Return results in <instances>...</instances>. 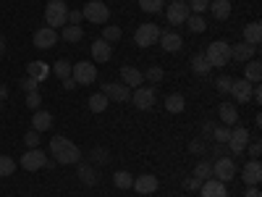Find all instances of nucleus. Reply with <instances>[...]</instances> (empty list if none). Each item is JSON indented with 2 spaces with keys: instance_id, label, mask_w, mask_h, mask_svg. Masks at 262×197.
I'll return each instance as SVG.
<instances>
[{
  "instance_id": "nucleus-3",
  "label": "nucleus",
  "mask_w": 262,
  "mask_h": 197,
  "mask_svg": "<svg viewBox=\"0 0 262 197\" xmlns=\"http://www.w3.org/2000/svg\"><path fill=\"white\" fill-rule=\"evenodd\" d=\"M205 55H207L212 69H226V63L231 61V45L223 42V40H215V42H210V48H207Z\"/></svg>"
},
{
  "instance_id": "nucleus-14",
  "label": "nucleus",
  "mask_w": 262,
  "mask_h": 197,
  "mask_svg": "<svg viewBox=\"0 0 262 197\" xmlns=\"http://www.w3.org/2000/svg\"><path fill=\"white\" fill-rule=\"evenodd\" d=\"M228 92H231L233 100H238V103H249V100H252V82H247L244 76H242V79H233Z\"/></svg>"
},
{
  "instance_id": "nucleus-12",
  "label": "nucleus",
  "mask_w": 262,
  "mask_h": 197,
  "mask_svg": "<svg viewBox=\"0 0 262 197\" xmlns=\"http://www.w3.org/2000/svg\"><path fill=\"white\" fill-rule=\"evenodd\" d=\"M155 100H158V95L152 87H137V90L131 92V103H134L139 111H149V108L155 105Z\"/></svg>"
},
{
  "instance_id": "nucleus-13",
  "label": "nucleus",
  "mask_w": 262,
  "mask_h": 197,
  "mask_svg": "<svg viewBox=\"0 0 262 197\" xmlns=\"http://www.w3.org/2000/svg\"><path fill=\"white\" fill-rule=\"evenodd\" d=\"M34 48L37 50H50L55 42H58V32L55 29H50V27H42V29H37L34 32Z\"/></svg>"
},
{
  "instance_id": "nucleus-43",
  "label": "nucleus",
  "mask_w": 262,
  "mask_h": 197,
  "mask_svg": "<svg viewBox=\"0 0 262 197\" xmlns=\"http://www.w3.org/2000/svg\"><path fill=\"white\" fill-rule=\"evenodd\" d=\"M207 6H210V0H189L191 13H205V11H207Z\"/></svg>"
},
{
  "instance_id": "nucleus-33",
  "label": "nucleus",
  "mask_w": 262,
  "mask_h": 197,
  "mask_svg": "<svg viewBox=\"0 0 262 197\" xmlns=\"http://www.w3.org/2000/svg\"><path fill=\"white\" fill-rule=\"evenodd\" d=\"M113 184L118 189H131V184H134V176H131L128 171H116L113 173Z\"/></svg>"
},
{
  "instance_id": "nucleus-32",
  "label": "nucleus",
  "mask_w": 262,
  "mask_h": 197,
  "mask_svg": "<svg viewBox=\"0 0 262 197\" xmlns=\"http://www.w3.org/2000/svg\"><path fill=\"white\" fill-rule=\"evenodd\" d=\"M60 37H63L66 42H79V40L84 37V32H81V27H74V24H66V27L60 29Z\"/></svg>"
},
{
  "instance_id": "nucleus-41",
  "label": "nucleus",
  "mask_w": 262,
  "mask_h": 197,
  "mask_svg": "<svg viewBox=\"0 0 262 197\" xmlns=\"http://www.w3.org/2000/svg\"><path fill=\"white\" fill-rule=\"evenodd\" d=\"M102 40L111 42V45H113V42H118V40H121V27H113V24L105 27V29H102Z\"/></svg>"
},
{
  "instance_id": "nucleus-8",
  "label": "nucleus",
  "mask_w": 262,
  "mask_h": 197,
  "mask_svg": "<svg viewBox=\"0 0 262 197\" xmlns=\"http://www.w3.org/2000/svg\"><path fill=\"white\" fill-rule=\"evenodd\" d=\"M100 92L107 100H118V103H128L131 100V87H126L123 82H105L100 87Z\"/></svg>"
},
{
  "instance_id": "nucleus-51",
  "label": "nucleus",
  "mask_w": 262,
  "mask_h": 197,
  "mask_svg": "<svg viewBox=\"0 0 262 197\" xmlns=\"http://www.w3.org/2000/svg\"><path fill=\"white\" fill-rule=\"evenodd\" d=\"M189 150L194 152V155H196V152H202L205 150V142L202 140H191V145H189Z\"/></svg>"
},
{
  "instance_id": "nucleus-34",
  "label": "nucleus",
  "mask_w": 262,
  "mask_h": 197,
  "mask_svg": "<svg viewBox=\"0 0 262 197\" xmlns=\"http://www.w3.org/2000/svg\"><path fill=\"white\" fill-rule=\"evenodd\" d=\"M107 103H111V100H107L102 92H97V95L90 97V103H86V105H90V111H92V113H102L105 108H107Z\"/></svg>"
},
{
  "instance_id": "nucleus-19",
  "label": "nucleus",
  "mask_w": 262,
  "mask_h": 197,
  "mask_svg": "<svg viewBox=\"0 0 262 197\" xmlns=\"http://www.w3.org/2000/svg\"><path fill=\"white\" fill-rule=\"evenodd\" d=\"M121 82L126 87H131V90H137V87H142L144 76L139 69H134V66H121Z\"/></svg>"
},
{
  "instance_id": "nucleus-36",
  "label": "nucleus",
  "mask_w": 262,
  "mask_h": 197,
  "mask_svg": "<svg viewBox=\"0 0 262 197\" xmlns=\"http://www.w3.org/2000/svg\"><path fill=\"white\" fill-rule=\"evenodd\" d=\"M194 176L200 179V182H207V179H212V163H207V161L196 163V168H194Z\"/></svg>"
},
{
  "instance_id": "nucleus-26",
  "label": "nucleus",
  "mask_w": 262,
  "mask_h": 197,
  "mask_svg": "<svg viewBox=\"0 0 262 197\" xmlns=\"http://www.w3.org/2000/svg\"><path fill=\"white\" fill-rule=\"evenodd\" d=\"M244 79L252 82V84H259V79H262V63L257 58H252V61L244 63Z\"/></svg>"
},
{
  "instance_id": "nucleus-11",
  "label": "nucleus",
  "mask_w": 262,
  "mask_h": 197,
  "mask_svg": "<svg viewBox=\"0 0 262 197\" xmlns=\"http://www.w3.org/2000/svg\"><path fill=\"white\" fill-rule=\"evenodd\" d=\"M165 16H168V21L173 27H179L191 16V8H189V3H184V0H173V3L165 8Z\"/></svg>"
},
{
  "instance_id": "nucleus-16",
  "label": "nucleus",
  "mask_w": 262,
  "mask_h": 197,
  "mask_svg": "<svg viewBox=\"0 0 262 197\" xmlns=\"http://www.w3.org/2000/svg\"><path fill=\"white\" fill-rule=\"evenodd\" d=\"M254 55H257V45H249V42H236V45H231V61L247 63Z\"/></svg>"
},
{
  "instance_id": "nucleus-37",
  "label": "nucleus",
  "mask_w": 262,
  "mask_h": 197,
  "mask_svg": "<svg viewBox=\"0 0 262 197\" xmlns=\"http://www.w3.org/2000/svg\"><path fill=\"white\" fill-rule=\"evenodd\" d=\"M16 171V161L11 155H0V179L11 176V173Z\"/></svg>"
},
{
  "instance_id": "nucleus-23",
  "label": "nucleus",
  "mask_w": 262,
  "mask_h": 197,
  "mask_svg": "<svg viewBox=\"0 0 262 197\" xmlns=\"http://www.w3.org/2000/svg\"><path fill=\"white\" fill-rule=\"evenodd\" d=\"M200 194H202V197H228V194H226V184H223V182H217V179H207V182H202Z\"/></svg>"
},
{
  "instance_id": "nucleus-7",
  "label": "nucleus",
  "mask_w": 262,
  "mask_h": 197,
  "mask_svg": "<svg viewBox=\"0 0 262 197\" xmlns=\"http://www.w3.org/2000/svg\"><path fill=\"white\" fill-rule=\"evenodd\" d=\"M160 40V27L158 24H142V27H137V32H134V42L139 48H149V45H155V42Z\"/></svg>"
},
{
  "instance_id": "nucleus-38",
  "label": "nucleus",
  "mask_w": 262,
  "mask_h": 197,
  "mask_svg": "<svg viewBox=\"0 0 262 197\" xmlns=\"http://www.w3.org/2000/svg\"><path fill=\"white\" fill-rule=\"evenodd\" d=\"M142 76H144L147 82H152V84H160V82L165 79V71L160 69V66H149V69H147Z\"/></svg>"
},
{
  "instance_id": "nucleus-39",
  "label": "nucleus",
  "mask_w": 262,
  "mask_h": 197,
  "mask_svg": "<svg viewBox=\"0 0 262 197\" xmlns=\"http://www.w3.org/2000/svg\"><path fill=\"white\" fill-rule=\"evenodd\" d=\"M228 137H231V126H215V129H212V140H215V145H226Z\"/></svg>"
},
{
  "instance_id": "nucleus-1",
  "label": "nucleus",
  "mask_w": 262,
  "mask_h": 197,
  "mask_svg": "<svg viewBox=\"0 0 262 197\" xmlns=\"http://www.w3.org/2000/svg\"><path fill=\"white\" fill-rule=\"evenodd\" d=\"M50 152H53V158H55V163H60V166H71V163H79L81 161V152H79V147L69 140V137H53L50 140Z\"/></svg>"
},
{
  "instance_id": "nucleus-47",
  "label": "nucleus",
  "mask_w": 262,
  "mask_h": 197,
  "mask_svg": "<svg viewBox=\"0 0 262 197\" xmlns=\"http://www.w3.org/2000/svg\"><path fill=\"white\" fill-rule=\"evenodd\" d=\"M37 87H39V82H37V79H32V76L21 79V90H24V92H34Z\"/></svg>"
},
{
  "instance_id": "nucleus-18",
  "label": "nucleus",
  "mask_w": 262,
  "mask_h": 197,
  "mask_svg": "<svg viewBox=\"0 0 262 197\" xmlns=\"http://www.w3.org/2000/svg\"><path fill=\"white\" fill-rule=\"evenodd\" d=\"M242 179H244L247 187H254V184L262 182V166H259V161H249V163H244Z\"/></svg>"
},
{
  "instance_id": "nucleus-27",
  "label": "nucleus",
  "mask_w": 262,
  "mask_h": 197,
  "mask_svg": "<svg viewBox=\"0 0 262 197\" xmlns=\"http://www.w3.org/2000/svg\"><path fill=\"white\" fill-rule=\"evenodd\" d=\"M53 126V113H48V111H34V116H32V129L34 131H48Z\"/></svg>"
},
{
  "instance_id": "nucleus-20",
  "label": "nucleus",
  "mask_w": 262,
  "mask_h": 197,
  "mask_svg": "<svg viewBox=\"0 0 262 197\" xmlns=\"http://www.w3.org/2000/svg\"><path fill=\"white\" fill-rule=\"evenodd\" d=\"M160 45H163V50L165 53H176V50H181V45H184V37L181 34H176V32H160Z\"/></svg>"
},
{
  "instance_id": "nucleus-24",
  "label": "nucleus",
  "mask_w": 262,
  "mask_h": 197,
  "mask_svg": "<svg viewBox=\"0 0 262 197\" xmlns=\"http://www.w3.org/2000/svg\"><path fill=\"white\" fill-rule=\"evenodd\" d=\"M79 182L84 187H95L100 182V176H97V171H95L92 163H79Z\"/></svg>"
},
{
  "instance_id": "nucleus-53",
  "label": "nucleus",
  "mask_w": 262,
  "mask_h": 197,
  "mask_svg": "<svg viewBox=\"0 0 262 197\" xmlns=\"http://www.w3.org/2000/svg\"><path fill=\"white\" fill-rule=\"evenodd\" d=\"M212 129H215V124H212V121H205V126H202V134H205V137H212Z\"/></svg>"
},
{
  "instance_id": "nucleus-15",
  "label": "nucleus",
  "mask_w": 262,
  "mask_h": 197,
  "mask_svg": "<svg viewBox=\"0 0 262 197\" xmlns=\"http://www.w3.org/2000/svg\"><path fill=\"white\" fill-rule=\"evenodd\" d=\"M90 53H92V58H95L97 63H107V61L113 58V45H111V42H105L102 37H97V40L92 42Z\"/></svg>"
},
{
  "instance_id": "nucleus-35",
  "label": "nucleus",
  "mask_w": 262,
  "mask_h": 197,
  "mask_svg": "<svg viewBox=\"0 0 262 197\" xmlns=\"http://www.w3.org/2000/svg\"><path fill=\"white\" fill-rule=\"evenodd\" d=\"M53 74H55L58 79H69V76H71V63L66 61V58L55 61V63H53Z\"/></svg>"
},
{
  "instance_id": "nucleus-48",
  "label": "nucleus",
  "mask_w": 262,
  "mask_h": 197,
  "mask_svg": "<svg viewBox=\"0 0 262 197\" xmlns=\"http://www.w3.org/2000/svg\"><path fill=\"white\" fill-rule=\"evenodd\" d=\"M184 187L189 189V192H200V187H202V182L196 179V176H189V179H184Z\"/></svg>"
},
{
  "instance_id": "nucleus-46",
  "label": "nucleus",
  "mask_w": 262,
  "mask_h": 197,
  "mask_svg": "<svg viewBox=\"0 0 262 197\" xmlns=\"http://www.w3.org/2000/svg\"><path fill=\"white\" fill-rule=\"evenodd\" d=\"M105 161H107V150H105V147H95V150H92V163H100V166H102Z\"/></svg>"
},
{
  "instance_id": "nucleus-9",
  "label": "nucleus",
  "mask_w": 262,
  "mask_h": 197,
  "mask_svg": "<svg viewBox=\"0 0 262 197\" xmlns=\"http://www.w3.org/2000/svg\"><path fill=\"white\" fill-rule=\"evenodd\" d=\"M226 145H228V150H231V155H242V152L247 150V145H249V131H247V126H233Z\"/></svg>"
},
{
  "instance_id": "nucleus-5",
  "label": "nucleus",
  "mask_w": 262,
  "mask_h": 197,
  "mask_svg": "<svg viewBox=\"0 0 262 197\" xmlns=\"http://www.w3.org/2000/svg\"><path fill=\"white\" fill-rule=\"evenodd\" d=\"M71 79L76 84H92L97 82V69H95V63L92 61H79L71 66Z\"/></svg>"
},
{
  "instance_id": "nucleus-2",
  "label": "nucleus",
  "mask_w": 262,
  "mask_h": 197,
  "mask_svg": "<svg viewBox=\"0 0 262 197\" xmlns=\"http://www.w3.org/2000/svg\"><path fill=\"white\" fill-rule=\"evenodd\" d=\"M45 21H48V27L55 29V32L69 24V6H66V0H48Z\"/></svg>"
},
{
  "instance_id": "nucleus-10",
  "label": "nucleus",
  "mask_w": 262,
  "mask_h": 197,
  "mask_svg": "<svg viewBox=\"0 0 262 197\" xmlns=\"http://www.w3.org/2000/svg\"><path fill=\"white\" fill-rule=\"evenodd\" d=\"M45 163H48V155L39 147L27 150L24 155H21V161H18V166L24 168V171H39V168H45Z\"/></svg>"
},
{
  "instance_id": "nucleus-30",
  "label": "nucleus",
  "mask_w": 262,
  "mask_h": 197,
  "mask_svg": "<svg viewBox=\"0 0 262 197\" xmlns=\"http://www.w3.org/2000/svg\"><path fill=\"white\" fill-rule=\"evenodd\" d=\"M184 108H186L184 95H168V97H165V111H168V113H181Z\"/></svg>"
},
{
  "instance_id": "nucleus-4",
  "label": "nucleus",
  "mask_w": 262,
  "mask_h": 197,
  "mask_svg": "<svg viewBox=\"0 0 262 197\" xmlns=\"http://www.w3.org/2000/svg\"><path fill=\"white\" fill-rule=\"evenodd\" d=\"M84 18L92 21V24H107V18H111V8H107L102 0H90L84 8H81Z\"/></svg>"
},
{
  "instance_id": "nucleus-25",
  "label": "nucleus",
  "mask_w": 262,
  "mask_h": 197,
  "mask_svg": "<svg viewBox=\"0 0 262 197\" xmlns=\"http://www.w3.org/2000/svg\"><path fill=\"white\" fill-rule=\"evenodd\" d=\"M210 13L217 18V21H226L231 18V0H210Z\"/></svg>"
},
{
  "instance_id": "nucleus-45",
  "label": "nucleus",
  "mask_w": 262,
  "mask_h": 197,
  "mask_svg": "<svg viewBox=\"0 0 262 197\" xmlns=\"http://www.w3.org/2000/svg\"><path fill=\"white\" fill-rule=\"evenodd\" d=\"M231 82H233L231 76H217V79H215L217 92H228V90H231Z\"/></svg>"
},
{
  "instance_id": "nucleus-40",
  "label": "nucleus",
  "mask_w": 262,
  "mask_h": 197,
  "mask_svg": "<svg viewBox=\"0 0 262 197\" xmlns=\"http://www.w3.org/2000/svg\"><path fill=\"white\" fill-rule=\"evenodd\" d=\"M139 8L144 13H160L163 11V0H139Z\"/></svg>"
},
{
  "instance_id": "nucleus-31",
  "label": "nucleus",
  "mask_w": 262,
  "mask_h": 197,
  "mask_svg": "<svg viewBox=\"0 0 262 197\" xmlns=\"http://www.w3.org/2000/svg\"><path fill=\"white\" fill-rule=\"evenodd\" d=\"M48 71H50V69H48L45 63H39V61H32V63L27 66V74H29L32 79H37V82L45 79V76H48Z\"/></svg>"
},
{
  "instance_id": "nucleus-29",
  "label": "nucleus",
  "mask_w": 262,
  "mask_h": 197,
  "mask_svg": "<svg viewBox=\"0 0 262 197\" xmlns=\"http://www.w3.org/2000/svg\"><path fill=\"white\" fill-rule=\"evenodd\" d=\"M259 40H262V27H259V21H252V24L244 27V40L242 42H249V45H259Z\"/></svg>"
},
{
  "instance_id": "nucleus-52",
  "label": "nucleus",
  "mask_w": 262,
  "mask_h": 197,
  "mask_svg": "<svg viewBox=\"0 0 262 197\" xmlns=\"http://www.w3.org/2000/svg\"><path fill=\"white\" fill-rule=\"evenodd\" d=\"M244 197H262V192H259V184H254V187H247Z\"/></svg>"
},
{
  "instance_id": "nucleus-55",
  "label": "nucleus",
  "mask_w": 262,
  "mask_h": 197,
  "mask_svg": "<svg viewBox=\"0 0 262 197\" xmlns=\"http://www.w3.org/2000/svg\"><path fill=\"white\" fill-rule=\"evenodd\" d=\"M6 97H8V87L0 84V100H6Z\"/></svg>"
},
{
  "instance_id": "nucleus-22",
  "label": "nucleus",
  "mask_w": 262,
  "mask_h": 197,
  "mask_svg": "<svg viewBox=\"0 0 262 197\" xmlns=\"http://www.w3.org/2000/svg\"><path fill=\"white\" fill-rule=\"evenodd\" d=\"M217 119H221L223 126H233V124L238 121L236 105H233V103H221V105H217Z\"/></svg>"
},
{
  "instance_id": "nucleus-56",
  "label": "nucleus",
  "mask_w": 262,
  "mask_h": 197,
  "mask_svg": "<svg viewBox=\"0 0 262 197\" xmlns=\"http://www.w3.org/2000/svg\"><path fill=\"white\" fill-rule=\"evenodd\" d=\"M3 53H6V37L0 34V55H3Z\"/></svg>"
},
{
  "instance_id": "nucleus-50",
  "label": "nucleus",
  "mask_w": 262,
  "mask_h": 197,
  "mask_svg": "<svg viewBox=\"0 0 262 197\" xmlns=\"http://www.w3.org/2000/svg\"><path fill=\"white\" fill-rule=\"evenodd\" d=\"M247 147H249V155H252V161H259L262 145H259V142H252V145H247Z\"/></svg>"
},
{
  "instance_id": "nucleus-54",
  "label": "nucleus",
  "mask_w": 262,
  "mask_h": 197,
  "mask_svg": "<svg viewBox=\"0 0 262 197\" xmlns=\"http://www.w3.org/2000/svg\"><path fill=\"white\" fill-rule=\"evenodd\" d=\"M63 87H66V90H74V87H76V82L69 76V79H63Z\"/></svg>"
},
{
  "instance_id": "nucleus-44",
  "label": "nucleus",
  "mask_w": 262,
  "mask_h": 197,
  "mask_svg": "<svg viewBox=\"0 0 262 197\" xmlns=\"http://www.w3.org/2000/svg\"><path fill=\"white\" fill-rule=\"evenodd\" d=\"M39 103H42V97H39L37 90L34 92H27V105L32 108V111H39Z\"/></svg>"
},
{
  "instance_id": "nucleus-28",
  "label": "nucleus",
  "mask_w": 262,
  "mask_h": 197,
  "mask_svg": "<svg viewBox=\"0 0 262 197\" xmlns=\"http://www.w3.org/2000/svg\"><path fill=\"white\" fill-rule=\"evenodd\" d=\"M184 24L189 27V32H194V34H202V32H207V21H205V13H191Z\"/></svg>"
},
{
  "instance_id": "nucleus-57",
  "label": "nucleus",
  "mask_w": 262,
  "mask_h": 197,
  "mask_svg": "<svg viewBox=\"0 0 262 197\" xmlns=\"http://www.w3.org/2000/svg\"><path fill=\"white\" fill-rule=\"evenodd\" d=\"M184 3H189V0H184Z\"/></svg>"
},
{
  "instance_id": "nucleus-42",
  "label": "nucleus",
  "mask_w": 262,
  "mask_h": 197,
  "mask_svg": "<svg viewBox=\"0 0 262 197\" xmlns=\"http://www.w3.org/2000/svg\"><path fill=\"white\" fill-rule=\"evenodd\" d=\"M24 145L29 147V150H34V147H39V131H27V134H24Z\"/></svg>"
},
{
  "instance_id": "nucleus-49",
  "label": "nucleus",
  "mask_w": 262,
  "mask_h": 197,
  "mask_svg": "<svg viewBox=\"0 0 262 197\" xmlns=\"http://www.w3.org/2000/svg\"><path fill=\"white\" fill-rule=\"evenodd\" d=\"M81 18H84V13L76 8V11H69V24H74V27H81Z\"/></svg>"
},
{
  "instance_id": "nucleus-6",
  "label": "nucleus",
  "mask_w": 262,
  "mask_h": 197,
  "mask_svg": "<svg viewBox=\"0 0 262 197\" xmlns=\"http://www.w3.org/2000/svg\"><path fill=\"white\" fill-rule=\"evenodd\" d=\"M233 176H236V161L233 158H226V155L215 158V163H212V179L228 184Z\"/></svg>"
},
{
  "instance_id": "nucleus-21",
  "label": "nucleus",
  "mask_w": 262,
  "mask_h": 197,
  "mask_svg": "<svg viewBox=\"0 0 262 197\" xmlns=\"http://www.w3.org/2000/svg\"><path fill=\"white\" fill-rule=\"evenodd\" d=\"M189 66H191V71H194L196 76H202V79H207V74L212 71V66H210V61H207V55H205V53H196V55H191Z\"/></svg>"
},
{
  "instance_id": "nucleus-17",
  "label": "nucleus",
  "mask_w": 262,
  "mask_h": 197,
  "mask_svg": "<svg viewBox=\"0 0 262 197\" xmlns=\"http://www.w3.org/2000/svg\"><path fill=\"white\" fill-rule=\"evenodd\" d=\"M160 182L158 176H152V173H142V176L134 179V184H131V189H137L139 194H152V192H158Z\"/></svg>"
}]
</instances>
